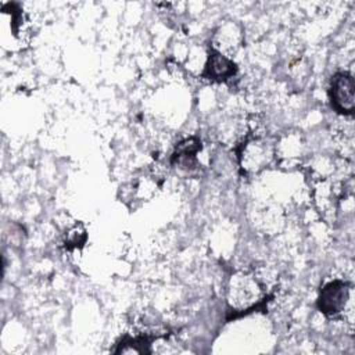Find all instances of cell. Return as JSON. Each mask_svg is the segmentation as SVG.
Here are the masks:
<instances>
[{"mask_svg":"<svg viewBox=\"0 0 355 355\" xmlns=\"http://www.w3.org/2000/svg\"><path fill=\"white\" fill-rule=\"evenodd\" d=\"M158 338V336H148V334H139V336H125L121 338V341L116 344V348L114 349V354H150V345L153 340Z\"/></svg>","mask_w":355,"mask_h":355,"instance_id":"cell-5","label":"cell"},{"mask_svg":"<svg viewBox=\"0 0 355 355\" xmlns=\"http://www.w3.org/2000/svg\"><path fill=\"white\" fill-rule=\"evenodd\" d=\"M85 241H86V230L83 227L79 229L78 226H75L69 233H67L64 244L67 250H73V248L82 247Z\"/></svg>","mask_w":355,"mask_h":355,"instance_id":"cell-6","label":"cell"},{"mask_svg":"<svg viewBox=\"0 0 355 355\" xmlns=\"http://www.w3.org/2000/svg\"><path fill=\"white\" fill-rule=\"evenodd\" d=\"M237 73V64L218 50L211 49L201 78L211 82H227Z\"/></svg>","mask_w":355,"mask_h":355,"instance_id":"cell-3","label":"cell"},{"mask_svg":"<svg viewBox=\"0 0 355 355\" xmlns=\"http://www.w3.org/2000/svg\"><path fill=\"white\" fill-rule=\"evenodd\" d=\"M201 148L202 144L198 137H187L175 146V151L171 157V164L179 165L182 168H191V165L197 162L196 157L198 151H201Z\"/></svg>","mask_w":355,"mask_h":355,"instance_id":"cell-4","label":"cell"},{"mask_svg":"<svg viewBox=\"0 0 355 355\" xmlns=\"http://www.w3.org/2000/svg\"><path fill=\"white\" fill-rule=\"evenodd\" d=\"M330 107L340 115L352 116L355 110V82L347 71L336 72L329 83Z\"/></svg>","mask_w":355,"mask_h":355,"instance_id":"cell-1","label":"cell"},{"mask_svg":"<svg viewBox=\"0 0 355 355\" xmlns=\"http://www.w3.org/2000/svg\"><path fill=\"white\" fill-rule=\"evenodd\" d=\"M351 284L347 280L334 279L326 283L318 295L316 306L320 313L327 318H336L340 315L348 302Z\"/></svg>","mask_w":355,"mask_h":355,"instance_id":"cell-2","label":"cell"}]
</instances>
